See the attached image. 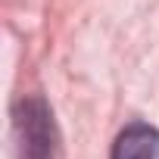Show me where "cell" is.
<instances>
[{
	"label": "cell",
	"mask_w": 159,
	"mask_h": 159,
	"mask_svg": "<svg viewBox=\"0 0 159 159\" xmlns=\"http://www.w3.org/2000/svg\"><path fill=\"white\" fill-rule=\"evenodd\" d=\"M16 159H59V134L53 109L44 97H22L13 106Z\"/></svg>",
	"instance_id": "6da1fadb"
},
{
	"label": "cell",
	"mask_w": 159,
	"mask_h": 159,
	"mask_svg": "<svg viewBox=\"0 0 159 159\" xmlns=\"http://www.w3.org/2000/svg\"><path fill=\"white\" fill-rule=\"evenodd\" d=\"M109 159H159V128L150 122H131L119 131Z\"/></svg>",
	"instance_id": "7a4b0ae2"
}]
</instances>
